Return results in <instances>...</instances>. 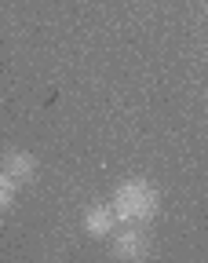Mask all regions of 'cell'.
I'll use <instances>...</instances> for the list:
<instances>
[{
  "mask_svg": "<svg viewBox=\"0 0 208 263\" xmlns=\"http://www.w3.org/2000/svg\"><path fill=\"white\" fill-rule=\"evenodd\" d=\"M157 190L146 183V179H124L114 194V209H117V219L121 223H143V219H154L157 212Z\"/></svg>",
  "mask_w": 208,
  "mask_h": 263,
  "instance_id": "1",
  "label": "cell"
},
{
  "mask_svg": "<svg viewBox=\"0 0 208 263\" xmlns=\"http://www.w3.org/2000/svg\"><path fill=\"white\" fill-rule=\"evenodd\" d=\"M114 259H146L150 256V238L143 227H124L114 238Z\"/></svg>",
  "mask_w": 208,
  "mask_h": 263,
  "instance_id": "2",
  "label": "cell"
},
{
  "mask_svg": "<svg viewBox=\"0 0 208 263\" xmlns=\"http://www.w3.org/2000/svg\"><path fill=\"white\" fill-rule=\"evenodd\" d=\"M117 223H121V219H117L114 201H110V205H91V209L84 212V230H88L91 238H106V234H114Z\"/></svg>",
  "mask_w": 208,
  "mask_h": 263,
  "instance_id": "3",
  "label": "cell"
},
{
  "mask_svg": "<svg viewBox=\"0 0 208 263\" xmlns=\"http://www.w3.org/2000/svg\"><path fill=\"white\" fill-rule=\"evenodd\" d=\"M0 168H4L15 183H26V179L37 176V157L26 154V150H8L4 161H0Z\"/></svg>",
  "mask_w": 208,
  "mask_h": 263,
  "instance_id": "4",
  "label": "cell"
},
{
  "mask_svg": "<svg viewBox=\"0 0 208 263\" xmlns=\"http://www.w3.org/2000/svg\"><path fill=\"white\" fill-rule=\"evenodd\" d=\"M15 194H18V183L0 168V212H8L11 205H15Z\"/></svg>",
  "mask_w": 208,
  "mask_h": 263,
  "instance_id": "5",
  "label": "cell"
}]
</instances>
